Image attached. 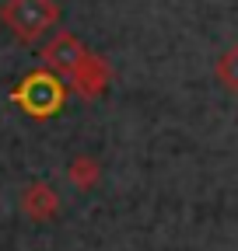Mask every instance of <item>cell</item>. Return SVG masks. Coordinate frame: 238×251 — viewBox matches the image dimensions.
<instances>
[{"label": "cell", "instance_id": "cell-1", "mask_svg": "<svg viewBox=\"0 0 238 251\" xmlns=\"http://www.w3.org/2000/svg\"><path fill=\"white\" fill-rule=\"evenodd\" d=\"M28 196H32V199H28V209H32V213H49L53 209V196H49V188H32V192H28Z\"/></svg>", "mask_w": 238, "mask_h": 251}]
</instances>
